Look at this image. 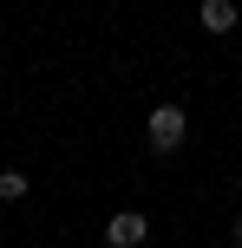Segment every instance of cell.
I'll list each match as a JSON object with an SVG mask.
<instances>
[{
	"mask_svg": "<svg viewBox=\"0 0 242 248\" xmlns=\"http://www.w3.org/2000/svg\"><path fill=\"white\" fill-rule=\"evenodd\" d=\"M183 131H190L183 105H157V111H151V150H164V157H170V150L183 144Z\"/></svg>",
	"mask_w": 242,
	"mask_h": 248,
	"instance_id": "obj_1",
	"label": "cell"
},
{
	"mask_svg": "<svg viewBox=\"0 0 242 248\" xmlns=\"http://www.w3.org/2000/svg\"><path fill=\"white\" fill-rule=\"evenodd\" d=\"M144 235H151V222H144L138 209H118L112 222H105V242H112V248H138Z\"/></svg>",
	"mask_w": 242,
	"mask_h": 248,
	"instance_id": "obj_2",
	"label": "cell"
},
{
	"mask_svg": "<svg viewBox=\"0 0 242 248\" xmlns=\"http://www.w3.org/2000/svg\"><path fill=\"white\" fill-rule=\"evenodd\" d=\"M236 20H242V13H236V0H203V26H210V33H229Z\"/></svg>",
	"mask_w": 242,
	"mask_h": 248,
	"instance_id": "obj_3",
	"label": "cell"
},
{
	"mask_svg": "<svg viewBox=\"0 0 242 248\" xmlns=\"http://www.w3.org/2000/svg\"><path fill=\"white\" fill-rule=\"evenodd\" d=\"M20 196H26V176L7 170V176H0V202H20Z\"/></svg>",
	"mask_w": 242,
	"mask_h": 248,
	"instance_id": "obj_4",
	"label": "cell"
},
{
	"mask_svg": "<svg viewBox=\"0 0 242 248\" xmlns=\"http://www.w3.org/2000/svg\"><path fill=\"white\" fill-rule=\"evenodd\" d=\"M229 248H242V222H236V229H229Z\"/></svg>",
	"mask_w": 242,
	"mask_h": 248,
	"instance_id": "obj_5",
	"label": "cell"
},
{
	"mask_svg": "<svg viewBox=\"0 0 242 248\" xmlns=\"http://www.w3.org/2000/svg\"><path fill=\"white\" fill-rule=\"evenodd\" d=\"M236 196H242V183H236Z\"/></svg>",
	"mask_w": 242,
	"mask_h": 248,
	"instance_id": "obj_6",
	"label": "cell"
}]
</instances>
